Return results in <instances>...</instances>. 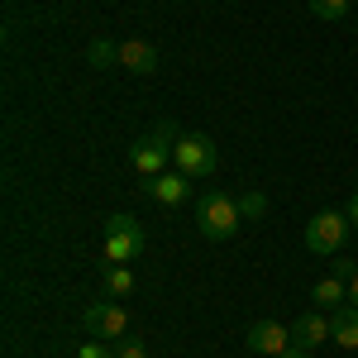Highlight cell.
Segmentation results:
<instances>
[{
  "instance_id": "cell-18",
  "label": "cell",
  "mask_w": 358,
  "mask_h": 358,
  "mask_svg": "<svg viewBox=\"0 0 358 358\" xmlns=\"http://www.w3.org/2000/svg\"><path fill=\"white\" fill-rule=\"evenodd\" d=\"M115 358H148V354H143L138 339H120V344H115Z\"/></svg>"
},
{
  "instance_id": "cell-10",
  "label": "cell",
  "mask_w": 358,
  "mask_h": 358,
  "mask_svg": "<svg viewBox=\"0 0 358 358\" xmlns=\"http://www.w3.org/2000/svg\"><path fill=\"white\" fill-rule=\"evenodd\" d=\"M310 301H315V310H339V306L349 301V277H320L315 287H310Z\"/></svg>"
},
{
  "instance_id": "cell-9",
  "label": "cell",
  "mask_w": 358,
  "mask_h": 358,
  "mask_svg": "<svg viewBox=\"0 0 358 358\" xmlns=\"http://www.w3.org/2000/svg\"><path fill=\"white\" fill-rule=\"evenodd\" d=\"M120 67L134 77H148V72H158V48L143 38H129V43H120Z\"/></svg>"
},
{
  "instance_id": "cell-2",
  "label": "cell",
  "mask_w": 358,
  "mask_h": 358,
  "mask_svg": "<svg viewBox=\"0 0 358 358\" xmlns=\"http://www.w3.org/2000/svg\"><path fill=\"white\" fill-rule=\"evenodd\" d=\"M177 138H182V134H177L172 124H158L153 134H143L134 148H129V163H134V172L143 177V182H148V177H158V172H167V163H172V148H177Z\"/></svg>"
},
{
  "instance_id": "cell-14",
  "label": "cell",
  "mask_w": 358,
  "mask_h": 358,
  "mask_svg": "<svg viewBox=\"0 0 358 358\" xmlns=\"http://www.w3.org/2000/svg\"><path fill=\"white\" fill-rule=\"evenodd\" d=\"M86 57H91V67H120V43H110V38H91Z\"/></svg>"
},
{
  "instance_id": "cell-17",
  "label": "cell",
  "mask_w": 358,
  "mask_h": 358,
  "mask_svg": "<svg viewBox=\"0 0 358 358\" xmlns=\"http://www.w3.org/2000/svg\"><path fill=\"white\" fill-rule=\"evenodd\" d=\"M77 358H115V344H106V339H86L82 349H77Z\"/></svg>"
},
{
  "instance_id": "cell-15",
  "label": "cell",
  "mask_w": 358,
  "mask_h": 358,
  "mask_svg": "<svg viewBox=\"0 0 358 358\" xmlns=\"http://www.w3.org/2000/svg\"><path fill=\"white\" fill-rule=\"evenodd\" d=\"M349 5H354V0H310V15H315V20H325V24H334V20H344V15H349Z\"/></svg>"
},
{
  "instance_id": "cell-1",
  "label": "cell",
  "mask_w": 358,
  "mask_h": 358,
  "mask_svg": "<svg viewBox=\"0 0 358 358\" xmlns=\"http://www.w3.org/2000/svg\"><path fill=\"white\" fill-rule=\"evenodd\" d=\"M239 224H244V215H239V196L229 192H206L201 201H196V229L206 234V239H234L239 234Z\"/></svg>"
},
{
  "instance_id": "cell-12",
  "label": "cell",
  "mask_w": 358,
  "mask_h": 358,
  "mask_svg": "<svg viewBox=\"0 0 358 358\" xmlns=\"http://www.w3.org/2000/svg\"><path fill=\"white\" fill-rule=\"evenodd\" d=\"M330 339L339 349H358V306H339L330 315Z\"/></svg>"
},
{
  "instance_id": "cell-19",
  "label": "cell",
  "mask_w": 358,
  "mask_h": 358,
  "mask_svg": "<svg viewBox=\"0 0 358 358\" xmlns=\"http://www.w3.org/2000/svg\"><path fill=\"white\" fill-rule=\"evenodd\" d=\"M277 358H310V349H306V344H296V339H292V344H287V349H282V354Z\"/></svg>"
},
{
  "instance_id": "cell-3",
  "label": "cell",
  "mask_w": 358,
  "mask_h": 358,
  "mask_svg": "<svg viewBox=\"0 0 358 358\" xmlns=\"http://www.w3.org/2000/svg\"><path fill=\"white\" fill-rule=\"evenodd\" d=\"M172 163H177V172H187L192 182H210L220 172V148L206 134H182L177 148H172Z\"/></svg>"
},
{
  "instance_id": "cell-8",
  "label": "cell",
  "mask_w": 358,
  "mask_h": 358,
  "mask_svg": "<svg viewBox=\"0 0 358 358\" xmlns=\"http://www.w3.org/2000/svg\"><path fill=\"white\" fill-rule=\"evenodd\" d=\"M248 354H268V358H277L287 344H292V330L287 325H277V320H258V325H248Z\"/></svg>"
},
{
  "instance_id": "cell-20",
  "label": "cell",
  "mask_w": 358,
  "mask_h": 358,
  "mask_svg": "<svg viewBox=\"0 0 358 358\" xmlns=\"http://www.w3.org/2000/svg\"><path fill=\"white\" fill-rule=\"evenodd\" d=\"M344 215H349V224H358V192L349 196V206H344Z\"/></svg>"
},
{
  "instance_id": "cell-13",
  "label": "cell",
  "mask_w": 358,
  "mask_h": 358,
  "mask_svg": "<svg viewBox=\"0 0 358 358\" xmlns=\"http://www.w3.org/2000/svg\"><path fill=\"white\" fill-rule=\"evenodd\" d=\"M106 292H110V296H129V292H134L129 263H106Z\"/></svg>"
},
{
  "instance_id": "cell-11",
  "label": "cell",
  "mask_w": 358,
  "mask_h": 358,
  "mask_svg": "<svg viewBox=\"0 0 358 358\" xmlns=\"http://www.w3.org/2000/svg\"><path fill=\"white\" fill-rule=\"evenodd\" d=\"M292 339H296V344H306V349L325 344V339H330V315H325V310H306L301 320L292 325Z\"/></svg>"
},
{
  "instance_id": "cell-5",
  "label": "cell",
  "mask_w": 358,
  "mask_h": 358,
  "mask_svg": "<svg viewBox=\"0 0 358 358\" xmlns=\"http://www.w3.org/2000/svg\"><path fill=\"white\" fill-rule=\"evenodd\" d=\"M143 253V224L134 215H110L106 224V263H129Z\"/></svg>"
},
{
  "instance_id": "cell-16",
  "label": "cell",
  "mask_w": 358,
  "mask_h": 358,
  "mask_svg": "<svg viewBox=\"0 0 358 358\" xmlns=\"http://www.w3.org/2000/svg\"><path fill=\"white\" fill-rule=\"evenodd\" d=\"M239 215H244V220H263V215H268V196L263 192H244L239 196Z\"/></svg>"
},
{
  "instance_id": "cell-7",
  "label": "cell",
  "mask_w": 358,
  "mask_h": 358,
  "mask_svg": "<svg viewBox=\"0 0 358 358\" xmlns=\"http://www.w3.org/2000/svg\"><path fill=\"white\" fill-rule=\"evenodd\" d=\"M143 192L153 196L158 206L177 210V206H187V201H192V177H187V172H158V177H148V182H143Z\"/></svg>"
},
{
  "instance_id": "cell-6",
  "label": "cell",
  "mask_w": 358,
  "mask_h": 358,
  "mask_svg": "<svg viewBox=\"0 0 358 358\" xmlns=\"http://www.w3.org/2000/svg\"><path fill=\"white\" fill-rule=\"evenodd\" d=\"M82 325L91 339H106V344H120V339H129V315H124V306L120 301H96L86 306Z\"/></svg>"
},
{
  "instance_id": "cell-4",
  "label": "cell",
  "mask_w": 358,
  "mask_h": 358,
  "mask_svg": "<svg viewBox=\"0 0 358 358\" xmlns=\"http://www.w3.org/2000/svg\"><path fill=\"white\" fill-rule=\"evenodd\" d=\"M349 215L344 210H320V215H310L306 220V248L310 253H320V258H334V253H344L349 244Z\"/></svg>"
},
{
  "instance_id": "cell-21",
  "label": "cell",
  "mask_w": 358,
  "mask_h": 358,
  "mask_svg": "<svg viewBox=\"0 0 358 358\" xmlns=\"http://www.w3.org/2000/svg\"><path fill=\"white\" fill-rule=\"evenodd\" d=\"M349 306H358V273L349 277Z\"/></svg>"
}]
</instances>
